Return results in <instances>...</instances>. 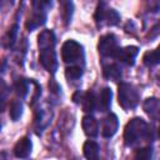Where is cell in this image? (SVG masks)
<instances>
[{
	"label": "cell",
	"mask_w": 160,
	"mask_h": 160,
	"mask_svg": "<svg viewBox=\"0 0 160 160\" xmlns=\"http://www.w3.org/2000/svg\"><path fill=\"white\" fill-rule=\"evenodd\" d=\"M136 158H140V159H149V158H151V148H144V149L139 150L138 154H136Z\"/></svg>",
	"instance_id": "7402d4cb"
},
{
	"label": "cell",
	"mask_w": 160,
	"mask_h": 160,
	"mask_svg": "<svg viewBox=\"0 0 160 160\" xmlns=\"http://www.w3.org/2000/svg\"><path fill=\"white\" fill-rule=\"evenodd\" d=\"M139 52V49L136 46H126V48H120L119 51L116 52V59L128 64V65H132L135 62V58Z\"/></svg>",
	"instance_id": "ba28073f"
},
{
	"label": "cell",
	"mask_w": 160,
	"mask_h": 160,
	"mask_svg": "<svg viewBox=\"0 0 160 160\" xmlns=\"http://www.w3.org/2000/svg\"><path fill=\"white\" fill-rule=\"evenodd\" d=\"M119 20H120V16L114 9L106 8L104 2L99 4L96 12H95V21L99 26H102V25L112 26V25H116Z\"/></svg>",
	"instance_id": "277c9868"
},
{
	"label": "cell",
	"mask_w": 160,
	"mask_h": 160,
	"mask_svg": "<svg viewBox=\"0 0 160 160\" xmlns=\"http://www.w3.org/2000/svg\"><path fill=\"white\" fill-rule=\"evenodd\" d=\"M31 148H32L31 140L25 136V138L20 139V140L16 142V145H15V148H14V154H15L16 158L25 159V158H28V156L30 155Z\"/></svg>",
	"instance_id": "9c48e42d"
},
{
	"label": "cell",
	"mask_w": 160,
	"mask_h": 160,
	"mask_svg": "<svg viewBox=\"0 0 160 160\" xmlns=\"http://www.w3.org/2000/svg\"><path fill=\"white\" fill-rule=\"evenodd\" d=\"M16 32H18V25L15 24V25H14V28L11 29L10 34H9V35H10V40H9V41H10V45H12V44H14V41H15V36H16Z\"/></svg>",
	"instance_id": "603a6c76"
},
{
	"label": "cell",
	"mask_w": 160,
	"mask_h": 160,
	"mask_svg": "<svg viewBox=\"0 0 160 160\" xmlns=\"http://www.w3.org/2000/svg\"><path fill=\"white\" fill-rule=\"evenodd\" d=\"M46 20V14L44 12H34L32 16L29 19V21L26 22V28L29 30H34L35 28L42 25Z\"/></svg>",
	"instance_id": "2e32d148"
},
{
	"label": "cell",
	"mask_w": 160,
	"mask_h": 160,
	"mask_svg": "<svg viewBox=\"0 0 160 160\" xmlns=\"http://www.w3.org/2000/svg\"><path fill=\"white\" fill-rule=\"evenodd\" d=\"M118 126H119V121H118V116L115 114H109L104 121H102V130L101 134L104 138H111L115 135V132L118 131Z\"/></svg>",
	"instance_id": "52a82bcc"
},
{
	"label": "cell",
	"mask_w": 160,
	"mask_h": 160,
	"mask_svg": "<svg viewBox=\"0 0 160 160\" xmlns=\"http://www.w3.org/2000/svg\"><path fill=\"white\" fill-rule=\"evenodd\" d=\"M99 52L102 56H116V52L119 51V45H118V40L115 38V35L112 34H106L104 36L100 38L99 45H98Z\"/></svg>",
	"instance_id": "8992f818"
},
{
	"label": "cell",
	"mask_w": 160,
	"mask_h": 160,
	"mask_svg": "<svg viewBox=\"0 0 160 160\" xmlns=\"http://www.w3.org/2000/svg\"><path fill=\"white\" fill-rule=\"evenodd\" d=\"M84 155L86 159H90V160H96L99 158V145L95 142V141H86L84 144Z\"/></svg>",
	"instance_id": "7c38bea8"
},
{
	"label": "cell",
	"mask_w": 160,
	"mask_h": 160,
	"mask_svg": "<svg viewBox=\"0 0 160 160\" xmlns=\"http://www.w3.org/2000/svg\"><path fill=\"white\" fill-rule=\"evenodd\" d=\"M59 1L65 5V9H66V11H68V10H69V6H70V0H59Z\"/></svg>",
	"instance_id": "cb8c5ba5"
},
{
	"label": "cell",
	"mask_w": 160,
	"mask_h": 160,
	"mask_svg": "<svg viewBox=\"0 0 160 160\" xmlns=\"http://www.w3.org/2000/svg\"><path fill=\"white\" fill-rule=\"evenodd\" d=\"M142 60L146 66H155V65L160 64V45L155 50L145 52Z\"/></svg>",
	"instance_id": "4fadbf2b"
},
{
	"label": "cell",
	"mask_w": 160,
	"mask_h": 160,
	"mask_svg": "<svg viewBox=\"0 0 160 160\" xmlns=\"http://www.w3.org/2000/svg\"><path fill=\"white\" fill-rule=\"evenodd\" d=\"M159 109V101L155 98H149L145 100L144 102V110L149 114V115H154Z\"/></svg>",
	"instance_id": "ac0fdd59"
},
{
	"label": "cell",
	"mask_w": 160,
	"mask_h": 160,
	"mask_svg": "<svg viewBox=\"0 0 160 160\" xmlns=\"http://www.w3.org/2000/svg\"><path fill=\"white\" fill-rule=\"evenodd\" d=\"M40 49V62L41 65L51 74H54L58 69V60H56V54H55V45L50 46H44L39 48Z\"/></svg>",
	"instance_id": "5b68a950"
},
{
	"label": "cell",
	"mask_w": 160,
	"mask_h": 160,
	"mask_svg": "<svg viewBox=\"0 0 160 160\" xmlns=\"http://www.w3.org/2000/svg\"><path fill=\"white\" fill-rule=\"evenodd\" d=\"M111 96L112 92L109 88H104L99 95V99L96 100V108L99 111H108L111 105Z\"/></svg>",
	"instance_id": "8fae6325"
},
{
	"label": "cell",
	"mask_w": 160,
	"mask_h": 160,
	"mask_svg": "<svg viewBox=\"0 0 160 160\" xmlns=\"http://www.w3.org/2000/svg\"><path fill=\"white\" fill-rule=\"evenodd\" d=\"M80 104L82 105L84 111H88V112L94 111V109L96 108V100H95L94 94L90 92V91L86 92V94H82V98H81Z\"/></svg>",
	"instance_id": "9a60e30c"
},
{
	"label": "cell",
	"mask_w": 160,
	"mask_h": 160,
	"mask_svg": "<svg viewBox=\"0 0 160 160\" xmlns=\"http://www.w3.org/2000/svg\"><path fill=\"white\" fill-rule=\"evenodd\" d=\"M15 91L20 98H24L28 94V82L24 79H19L15 82Z\"/></svg>",
	"instance_id": "44dd1931"
},
{
	"label": "cell",
	"mask_w": 160,
	"mask_h": 160,
	"mask_svg": "<svg viewBox=\"0 0 160 160\" xmlns=\"http://www.w3.org/2000/svg\"><path fill=\"white\" fill-rule=\"evenodd\" d=\"M61 58L65 64L84 65V49L75 40H68L61 48Z\"/></svg>",
	"instance_id": "7a4b0ae2"
},
{
	"label": "cell",
	"mask_w": 160,
	"mask_h": 160,
	"mask_svg": "<svg viewBox=\"0 0 160 160\" xmlns=\"http://www.w3.org/2000/svg\"><path fill=\"white\" fill-rule=\"evenodd\" d=\"M82 130L84 132L90 136V138H95L98 136L99 134V125H98V121L94 116L91 115H86L82 118Z\"/></svg>",
	"instance_id": "30bf717a"
},
{
	"label": "cell",
	"mask_w": 160,
	"mask_h": 160,
	"mask_svg": "<svg viewBox=\"0 0 160 160\" xmlns=\"http://www.w3.org/2000/svg\"><path fill=\"white\" fill-rule=\"evenodd\" d=\"M51 6V0H34V9L35 12H44Z\"/></svg>",
	"instance_id": "ffe728a7"
},
{
	"label": "cell",
	"mask_w": 160,
	"mask_h": 160,
	"mask_svg": "<svg viewBox=\"0 0 160 160\" xmlns=\"http://www.w3.org/2000/svg\"><path fill=\"white\" fill-rule=\"evenodd\" d=\"M102 72L106 79L112 80V81H118L121 78V69L116 64H110V65L104 66Z\"/></svg>",
	"instance_id": "5bb4252c"
},
{
	"label": "cell",
	"mask_w": 160,
	"mask_h": 160,
	"mask_svg": "<svg viewBox=\"0 0 160 160\" xmlns=\"http://www.w3.org/2000/svg\"><path fill=\"white\" fill-rule=\"evenodd\" d=\"M118 99H119L120 106L128 111V110L136 108V105L139 104L140 96H139V92L135 86H132L131 84H128V82H121L119 85Z\"/></svg>",
	"instance_id": "3957f363"
},
{
	"label": "cell",
	"mask_w": 160,
	"mask_h": 160,
	"mask_svg": "<svg viewBox=\"0 0 160 160\" xmlns=\"http://www.w3.org/2000/svg\"><path fill=\"white\" fill-rule=\"evenodd\" d=\"M22 114V105L21 102L19 101H14L11 105H10V116L14 121H16Z\"/></svg>",
	"instance_id": "d6986e66"
},
{
	"label": "cell",
	"mask_w": 160,
	"mask_h": 160,
	"mask_svg": "<svg viewBox=\"0 0 160 160\" xmlns=\"http://www.w3.org/2000/svg\"><path fill=\"white\" fill-rule=\"evenodd\" d=\"M159 138H160V126H159Z\"/></svg>",
	"instance_id": "d4e9b609"
},
{
	"label": "cell",
	"mask_w": 160,
	"mask_h": 160,
	"mask_svg": "<svg viewBox=\"0 0 160 160\" xmlns=\"http://www.w3.org/2000/svg\"><path fill=\"white\" fill-rule=\"evenodd\" d=\"M82 75V66L79 65H70L65 70V76L68 80H78Z\"/></svg>",
	"instance_id": "e0dca14e"
},
{
	"label": "cell",
	"mask_w": 160,
	"mask_h": 160,
	"mask_svg": "<svg viewBox=\"0 0 160 160\" xmlns=\"http://www.w3.org/2000/svg\"><path fill=\"white\" fill-rule=\"evenodd\" d=\"M149 126L146 121L141 118H134L131 119L124 131V140L126 146H135L140 144L142 140L149 138Z\"/></svg>",
	"instance_id": "6da1fadb"
}]
</instances>
